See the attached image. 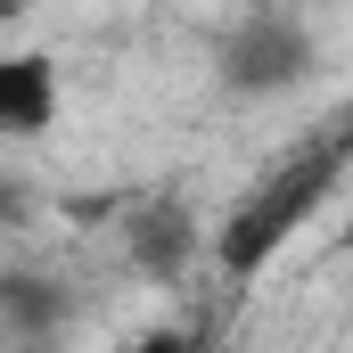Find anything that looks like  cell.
<instances>
[{"mask_svg": "<svg viewBox=\"0 0 353 353\" xmlns=\"http://www.w3.org/2000/svg\"><path fill=\"white\" fill-rule=\"evenodd\" d=\"M337 181H345V140L329 132V140H312V148H296L279 173L255 189V197H239V214L222 222V239H214V255H222V271H263L329 197H337Z\"/></svg>", "mask_w": 353, "mask_h": 353, "instance_id": "obj_1", "label": "cell"}, {"mask_svg": "<svg viewBox=\"0 0 353 353\" xmlns=\"http://www.w3.org/2000/svg\"><path fill=\"white\" fill-rule=\"evenodd\" d=\"M304 74H312V25L304 17L255 8V17L230 25V41H222V90L263 99V90H288V83H304Z\"/></svg>", "mask_w": 353, "mask_h": 353, "instance_id": "obj_2", "label": "cell"}, {"mask_svg": "<svg viewBox=\"0 0 353 353\" xmlns=\"http://www.w3.org/2000/svg\"><path fill=\"white\" fill-rule=\"evenodd\" d=\"M123 255L148 271V279H181L197 263V214L181 197H140L123 214Z\"/></svg>", "mask_w": 353, "mask_h": 353, "instance_id": "obj_3", "label": "cell"}, {"mask_svg": "<svg viewBox=\"0 0 353 353\" xmlns=\"http://www.w3.org/2000/svg\"><path fill=\"white\" fill-rule=\"evenodd\" d=\"M50 115H58V66L33 50L0 58V132L33 140V132H50Z\"/></svg>", "mask_w": 353, "mask_h": 353, "instance_id": "obj_4", "label": "cell"}, {"mask_svg": "<svg viewBox=\"0 0 353 353\" xmlns=\"http://www.w3.org/2000/svg\"><path fill=\"white\" fill-rule=\"evenodd\" d=\"M66 312H74V288L58 279V271H0V321L8 329H25V337H50V329H66Z\"/></svg>", "mask_w": 353, "mask_h": 353, "instance_id": "obj_5", "label": "cell"}, {"mask_svg": "<svg viewBox=\"0 0 353 353\" xmlns=\"http://www.w3.org/2000/svg\"><path fill=\"white\" fill-rule=\"evenodd\" d=\"M140 353H189V337H173V329H165V337H148Z\"/></svg>", "mask_w": 353, "mask_h": 353, "instance_id": "obj_6", "label": "cell"}, {"mask_svg": "<svg viewBox=\"0 0 353 353\" xmlns=\"http://www.w3.org/2000/svg\"><path fill=\"white\" fill-rule=\"evenodd\" d=\"M8 214H17V189H8V181H0V222H8Z\"/></svg>", "mask_w": 353, "mask_h": 353, "instance_id": "obj_7", "label": "cell"}]
</instances>
